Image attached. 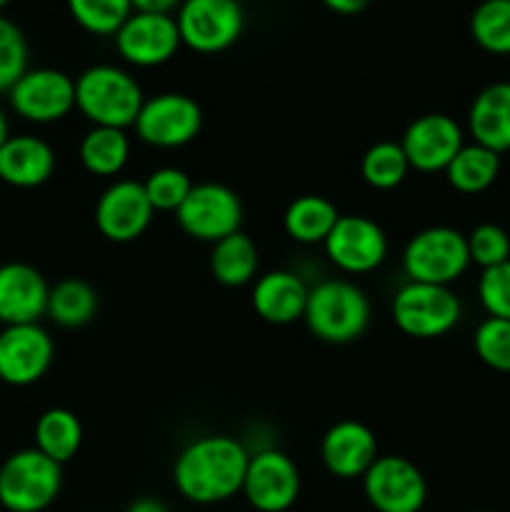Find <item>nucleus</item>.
Returning <instances> with one entry per match:
<instances>
[{
    "mask_svg": "<svg viewBox=\"0 0 510 512\" xmlns=\"http://www.w3.org/2000/svg\"><path fill=\"white\" fill-rule=\"evenodd\" d=\"M370 3H373V0H323L325 8H330L333 13L340 15H355L360 13V10L368 8Z\"/></svg>",
    "mask_w": 510,
    "mask_h": 512,
    "instance_id": "38",
    "label": "nucleus"
},
{
    "mask_svg": "<svg viewBox=\"0 0 510 512\" xmlns=\"http://www.w3.org/2000/svg\"><path fill=\"white\" fill-rule=\"evenodd\" d=\"M410 163L395 140H380L365 150L360 160V175L373 190H395L408 178Z\"/></svg>",
    "mask_w": 510,
    "mask_h": 512,
    "instance_id": "29",
    "label": "nucleus"
},
{
    "mask_svg": "<svg viewBox=\"0 0 510 512\" xmlns=\"http://www.w3.org/2000/svg\"><path fill=\"white\" fill-rule=\"evenodd\" d=\"M310 285L293 270H268L253 280L250 303L255 315L270 325H293L303 320Z\"/></svg>",
    "mask_w": 510,
    "mask_h": 512,
    "instance_id": "20",
    "label": "nucleus"
},
{
    "mask_svg": "<svg viewBox=\"0 0 510 512\" xmlns=\"http://www.w3.org/2000/svg\"><path fill=\"white\" fill-rule=\"evenodd\" d=\"M55 173V150L38 135H10L0 145V183L30 190L48 183Z\"/></svg>",
    "mask_w": 510,
    "mask_h": 512,
    "instance_id": "21",
    "label": "nucleus"
},
{
    "mask_svg": "<svg viewBox=\"0 0 510 512\" xmlns=\"http://www.w3.org/2000/svg\"><path fill=\"white\" fill-rule=\"evenodd\" d=\"M153 205L138 180H115L95 203V228L110 243H133L153 223Z\"/></svg>",
    "mask_w": 510,
    "mask_h": 512,
    "instance_id": "16",
    "label": "nucleus"
},
{
    "mask_svg": "<svg viewBox=\"0 0 510 512\" xmlns=\"http://www.w3.org/2000/svg\"><path fill=\"white\" fill-rule=\"evenodd\" d=\"M473 348L480 363L495 373L510 375V320L485 318L475 328Z\"/></svg>",
    "mask_w": 510,
    "mask_h": 512,
    "instance_id": "33",
    "label": "nucleus"
},
{
    "mask_svg": "<svg viewBox=\"0 0 510 512\" xmlns=\"http://www.w3.org/2000/svg\"><path fill=\"white\" fill-rule=\"evenodd\" d=\"M63 490V465L25 448L0 465V505L8 512H43Z\"/></svg>",
    "mask_w": 510,
    "mask_h": 512,
    "instance_id": "5",
    "label": "nucleus"
},
{
    "mask_svg": "<svg viewBox=\"0 0 510 512\" xmlns=\"http://www.w3.org/2000/svg\"><path fill=\"white\" fill-rule=\"evenodd\" d=\"M465 238H468L470 263L478 265L480 270L495 268L510 260V235L500 225L480 223Z\"/></svg>",
    "mask_w": 510,
    "mask_h": 512,
    "instance_id": "35",
    "label": "nucleus"
},
{
    "mask_svg": "<svg viewBox=\"0 0 510 512\" xmlns=\"http://www.w3.org/2000/svg\"><path fill=\"white\" fill-rule=\"evenodd\" d=\"M480 512H488V510H480Z\"/></svg>",
    "mask_w": 510,
    "mask_h": 512,
    "instance_id": "42",
    "label": "nucleus"
},
{
    "mask_svg": "<svg viewBox=\"0 0 510 512\" xmlns=\"http://www.w3.org/2000/svg\"><path fill=\"white\" fill-rule=\"evenodd\" d=\"M175 220L188 238L215 245L238 233L243 225V203L228 185L195 183L183 205L175 210Z\"/></svg>",
    "mask_w": 510,
    "mask_h": 512,
    "instance_id": "9",
    "label": "nucleus"
},
{
    "mask_svg": "<svg viewBox=\"0 0 510 512\" xmlns=\"http://www.w3.org/2000/svg\"><path fill=\"white\" fill-rule=\"evenodd\" d=\"M395 328L415 340H435L448 335L463 318V303L445 285L408 283L400 285L390 303Z\"/></svg>",
    "mask_w": 510,
    "mask_h": 512,
    "instance_id": "4",
    "label": "nucleus"
},
{
    "mask_svg": "<svg viewBox=\"0 0 510 512\" xmlns=\"http://www.w3.org/2000/svg\"><path fill=\"white\" fill-rule=\"evenodd\" d=\"M143 103L140 83L120 65H90L75 78V110L90 128H133Z\"/></svg>",
    "mask_w": 510,
    "mask_h": 512,
    "instance_id": "2",
    "label": "nucleus"
},
{
    "mask_svg": "<svg viewBox=\"0 0 510 512\" xmlns=\"http://www.w3.org/2000/svg\"><path fill=\"white\" fill-rule=\"evenodd\" d=\"M325 258L345 275H368L388 258V235L365 215H340L323 243Z\"/></svg>",
    "mask_w": 510,
    "mask_h": 512,
    "instance_id": "13",
    "label": "nucleus"
},
{
    "mask_svg": "<svg viewBox=\"0 0 510 512\" xmlns=\"http://www.w3.org/2000/svg\"><path fill=\"white\" fill-rule=\"evenodd\" d=\"M340 213L323 195H300L285 208L283 228L290 240L300 245H323Z\"/></svg>",
    "mask_w": 510,
    "mask_h": 512,
    "instance_id": "25",
    "label": "nucleus"
},
{
    "mask_svg": "<svg viewBox=\"0 0 510 512\" xmlns=\"http://www.w3.org/2000/svg\"><path fill=\"white\" fill-rule=\"evenodd\" d=\"M10 138V125H8V115H5L3 105H0V145Z\"/></svg>",
    "mask_w": 510,
    "mask_h": 512,
    "instance_id": "40",
    "label": "nucleus"
},
{
    "mask_svg": "<svg viewBox=\"0 0 510 512\" xmlns=\"http://www.w3.org/2000/svg\"><path fill=\"white\" fill-rule=\"evenodd\" d=\"M193 185L195 183L190 180V175L185 173V170L173 168V165L153 170V173L143 180L145 195H148L155 213H175V210L183 205V200L188 198Z\"/></svg>",
    "mask_w": 510,
    "mask_h": 512,
    "instance_id": "32",
    "label": "nucleus"
},
{
    "mask_svg": "<svg viewBox=\"0 0 510 512\" xmlns=\"http://www.w3.org/2000/svg\"><path fill=\"white\" fill-rule=\"evenodd\" d=\"M250 450L230 435H203L173 463V485L188 503L218 505L243 490Z\"/></svg>",
    "mask_w": 510,
    "mask_h": 512,
    "instance_id": "1",
    "label": "nucleus"
},
{
    "mask_svg": "<svg viewBox=\"0 0 510 512\" xmlns=\"http://www.w3.org/2000/svg\"><path fill=\"white\" fill-rule=\"evenodd\" d=\"M498 175L500 155L478 143H465L445 168L448 185L463 195L485 193L498 180Z\"/></svg>",
    "mask_w": 510,
    "mask_h": 512,
    "instance_id": "28",
    "label": "nucleus"
},
{
    "mask_svg": "<svg viewBox=\"0 0 510 512\" xmlns=\"http://www.w3.org/2000/svg\"><path fill=\"white\" fill-rule=\"evenodd\" d=\"M373 308L360 285L343 278H325L310 288L303 323L318 340L345 345L368 330Z\"/></svg>",
    "mask_w": 510,
    "mask_h": 512,
    "instance_id": "3",
    "label": "nucleus"
},
{
    "mask_svg": "<svg viewBox=\"0 0 510 512\" xmlns=\"http://www.w3.org/2000/svg\"><path fill=\"white\" fill-rule=\"evenodd\" d=\"M50 285L38 268L28 263L0 265V323H40L48 310Z\"/></svg>",
    "mask_w": 510,
    "mask_h": 512,
    "instance_id": "19",
    "label": "nucleus"
},
{
    "mask_svg": "<svg viewBox=\"0 0 510 512\" xmlns=\"http://www.w3.org/2000/svg\"><path fill=\"white\" fill-rule=\"evenodd\" d=\"M28 40L10 18L0 15V93H8L28 70Z\"/></svg>",
    "mask_w": 510,
    "mask_h": 512,
    "instance_id": "34",
    "label": "nucleus"
},
{
    "mask_svg": "<svg viewBox=\"0 0 510 512\" xmlns=\"http://www.w3.org/2000/svg\"><path fill=\"white\" fill-rule=\"evenodd\" d=\"M470 265L473 263H470L468 238L448 225L420 230L403 248L405 278L413 283L450 288L455 280L463 278Z\"/></svg>",
    "mask_w": 510,
    "mask_h": 512,
    "instance_id": "6",
    "label": "nucleus"
},
{
    "mask_svg": "<svg viewBox=\"0 0 510 512\" xmlns=\"http://www.w3.org/2000/svg\"><path fill=\"white\" fill-rule=\"evenodd\" d=\"M183 0H130L133 10H140V13H170L180 8Z\"/></svg>",
    "mask_w": 510,
    "mask_h": 512,
    "instance_id": "37",
    "label": "nucleus"
},
{
    "mask_svg": "<svg viewBox=\"0 0 510 512\" xmlns=\"http://www.w3.org/2000/svg\"><path fill=\"white\" fill-rule=\"evenodd\" d=\"M125 512H170V508L160 498H150V495H145V498L133 500Z\"/></svg>",
    "mask_w": 510,
    "mask_h": 512,
    "instance_id": "39",
    "label": "nucleus"
},
{
    "mask_svg": "<svg viewBox=\"0 0 510 512\" xmlns=\"http://www.w3.org/2000/svg\"><path fill=\"white\" fill-rule=\"evenodd\" d=\"M180 40L200 55H215L238 43L245 28L240 0H183L175 10Z\"/></svg>",
    "mask_w": 510,
    "mask_h": 512,
    "instance_id": "7",
    "label": "nucleus"
},
{
    "mask_svg": "<svg viewBox=\"0 0 510 512\" xmlns=\"http://www.w3.org/2000/svg\"><path fill=\"white\" fill-rule=\"evenodd\" d=\"M465 145V133L455 118L445 113H428L415 118L400 138L410 170L445 173L450 160Z\"/></svg>",
    "mask_w": 510,
    "mask_h": 512,
    "instance_id": "17",
    "label": "nucleus"
},
{
    "mask_svg": "<svg viewBox=\"0 0 510 512\" xmlns=\"http://www.w3.org/2000/svg\"><path fill=\"white\" fill-rule=\"evenodd\" d=\"M98 313V293L93 285L83 278H63L50 285L48 295V315L60 328H83Z\"/></svg>",
    "mask_w": 510,
    "mask_h": 512,
    "instance_id": "27",
    "label": "nucleus"
},
{
    "mask_svg": "<svg viewBox=\"0 0 510 512\" xmlns=\"http://www.w3.org/2000/svg\"><path fill=\"white\" fill-rule=\"evenodd\" d=\"M478 300L488 318L510 320V260L480 273Z\"/></svg>",
    "mask_w": 510,
    "mask_h": 512,
    "instance_id": "36",
    "label": "nucleus"
},
{
    "mask_svg": "<svg viewBox=\"0 0 510 512\" xmlns=\"http://www.w3.org/2000/svg\"><path fill=\"white\" fill-rule=\"evenodd\" d=\"M75 23L90 35H115L130 18V0H65Z\"/></svg>",
    "mask_w": 510,
    "mask_h": 512,
    "instance_id": "31",
    "label": "nucleus"
},
{
    "mask_svg": "<svg viewBox=\"0 0 510 512\" xmlns=\"http://www.w3.org/2000/svg\"><path fill=\"white\" fill-rule=\"evenodd\" d=\"M260 250L248 233L228 235L210 248V273L225 288H243L258 278Z\"/></svg>",
    "mask_w": 510,
    "mask_h": 512,
    "instance_id": "23",
    "label": "nucleus"
},
{
    "mask_svg": "<svg viewBox=\"0 0 510 512\" xmlns=\"http://www.w3.org/2000/svg\"><path fill=\"white\" fill-rule=\"evenodd\" d=\"M113 38L118 55L133 68L165 65L168 60L175 58V53L183 45L175 15L170 13H140V10H133Z\"/></svg>",
    "mask_w": 510,
    "mask_h": 512,
    "instance_id": "14",
    "label": "nucleus"
},
{
    "mask_svg": "<svg viewBox=\"0 0 510 512\" xmlns=\"http://www.w3.org/2000/svg\"><path fill=\"white\" fill-rule=\"evenodd\" d=\"M8 3H10V0H0V10H3Z\"/></svg>",
    "mask_w": 510,
    "mask_h": 512,
    "instance_id": "41",
    "label": "nucleus"
},
{
    "mask_svg": "<svg viewBox=\"0 0 510 512\" xmlns=\"http://www.w3.org/2000/svg\"><path fill=\"white\" fill-rule=\"evenodd\" d=\"M360 483L375 512H420L428 500L425 475L403 455H378Z\"/></svg>",
    "mask_w": 510,
    "mask_h": 512,
    "instance_id": "12",
    "label": "nucleus"
},
{
    "mask_svg": "<svg viewBox=\"0 0 510 512\" xmlns=\"http://www.w3.org/2000/svg\"><path fill=\"white\" fill-rule=\"evenodd\" d=\"M35 450L58 465L70 463L83 448V423L68 408H50L35 420Z\"/></svg>",
    "mask_w": 510,
    "mask_h": 512,
    "instance_id": "24",
    "label": "nucleus"
},
{
    "mask_svg": "<svg viewBox=\"0 0 510 512\" xmlns=\"http://www.w3.org/2000/svg\"><path fill=\"white\" fill-rule=\"evenodd\" d=\"M468 133L473 143L503 155L510 150V83H490L473 98L468 110Z\"/></svg>",
    "mask_w": 510,
    "mask_h": 512,
    "instance_id": "22",
    "label": "nucleus"
},
{
    "mask_svg": "<svg viewBox=\"0 0 510 512\" xmlns=\"http://www.w3.org/2000/svg\"><path fill=\"white\" fill-rule=\"evenodd\" d=\"M55 360V343L40 323L5 325L0 330V380L28 388L45 378Z\"/></svg>",
    "mask_w": 510,
    "mask_h": 512,
    "instance_id": "15",
    "label": "nucleus"
},
{
    "mask_svg": "<svg viewBox=\"0 0 510 512\" xmlns=\"http://www.w3.org/2000/svg\"><path fill=\"white\" fill-rule=\"evenodd\" d=\"M470 35L490 55H510V0H483L470 15Z\"/></svg>",
    "mask_w": 510,
    "mask_h": 512,
    "instance_id": "30",
    "label": "nucleus"
},
{
    "mask_svg": "<svg viewBox=\"0 0 510 512\" xmlns=\"http://www.w3.org/2000/svg\"><path fill=\"white\" fill-rule=\"evenodd\" d=\"M135 138L158 150L190 145L203 130V110L185 93H158L145 98L135 118Z\"/></svg>",
    "mask_w": 510,
    "mask_h": 512,
    "instance_id": "8",
    "label": "nucleus"
},
{
    "mask_svg": "<svg viewBox=\"0 0 510 512\" xmlns=\"http://www.w3.org/2000/svg\"><path fill=\"white\" fill-rule=\"evenodd\" d=\"M378 455V438L358 420H340L330 425L320 440V460L325 470L340 480H360Z\"/></svg>",
    "mask_w": 510,
    "mask_h": 512,
    "instance_id": "18",
    "label": "nucleus"
},
{
    "mask_svg": "<svg viewBox=\"0 0 510 512\" xmlns=\"http://www.w3.org/2000/svg\"><path fill=\"white\" fill-rule=\"evenodd\" d=\"M240 495L255 512H288L300 498V470L288 453L260 448L250 453Z\"/></svg>",
    "mask_w": 510,
    "mask_h": 512,
    "instance_id": "11",
    "label": "nucleus"
},
{
    "mask_svg": "<svg viewBox=\"0 0 510 512\" xmlns=\"http://www.w3.org/2000/svg\"><path fill=\"white\" fill-rule=\"evenodd\" d=\"M18 118L33 125H53L75 110V78L58 68H28L8 90Z\"/></svg>",
    "mask_w": 510,
    "mask_h": 512,
    "instance_id": "10",
    "label": "nucleus"
},
{
    "mask_svg": "<svg viewBox=\"0 0 510 512\" xmlns=\"http://www.w3.org/2000/svg\"><path fill=\"white\" fill-rule=\"evenodd\" d=\"M80 163L95 178H115L130 160L128 130L90 128L80 140Z\"/></svg>",
    "mask_w": 510,
    "mask_h": 512,
    "instance_id": "26",
    "label": "nucleus"
}]
</instances>
